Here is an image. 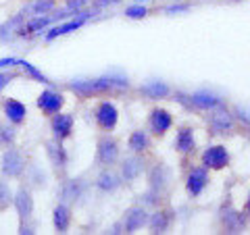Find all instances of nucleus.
<instances>
[{
	"mask_svg": "<svg viewBox=\"0 0 250 235\" xmlns=\"http://www.w3.org/2000/svg\"><path fill=\"white\" fill-rule=\"evenodd\" d=\"M129 81L123 75H104V77H96V79H73L69 83V90L75 92L82 98H90L96 94H106L113 90H123L127 88Z\"/></svg>",
	"mask_w": 250,
	"mask_h": 235,
	"instance_id": "1",
	"label": "nucleus"
},
{
	"mask_svg": "<svg viewBox=\"0 0 250 235\" xmlns=\"http://www.w3.org/2000/svg\"><path fill=\"white\" fill-rule=\"evenodd\" d=\"M0 169L6 177H21L23 171H25V158L19 150L15 148H9L4 154H2V160H0Z\"/></svg>",
	"mask_w": 250,
	"mask_h": 235,
	"instance_id": "2",
	"label": "nucleus"
},
{
	"mask_svg": "<svg viewBox=\"0 0 250 235\" xmlns=\"http://www.w3.org/2000/svg\"><path fill=\"white\" fill-rule=\"evenodd\" d=\"M188 98H190V108H198V111H213L217 106H223V100L210 90H198Z\"/></svg>",
	"mask_w": 250,
	"mask_h": 235,
	"instance_id": "3",
	"label": "nucleus"
},
{
	"mask_svg": "<svg viewBox=\"0 0 250 235\" xmlns=\"http://www.w3.org/2000/svg\"><path fill=\"white\" fill-rule=\"evenodd\" d=\"M202 164H205L207 169H223L229 164V152L225 146H210L205 150V154H202Z\"/></svg>",
	"mask_w": 250,
	"mask_h": 235,
	"instance_id": "4",
	"label": "nucleus"
},
{
	"mask_svg": "<svg viewBox=\"0 0 250 235\" xmlns=\"http://www.w3.org/2000/svg\"><path fill=\"white\" fill-rule=\"evenodd\" d=\"M117 119H119V113H117V108H115L113 102L104 100V102L98 104V108H96V123H98L100 129L113 131L115 125H117Z\"/></svg>",
	"mask_w": 250,
	"mask_h": 235,
	"instance_id": "5",
	"label": "nucleus"
},
{
	"mask_svg": "<svg viewBox=\"0 0 250 235\" xmlns=\"http://www.w3.org/2000/svg\"><path fill=\"white\" fill-rule=\"evenodd\" d=\"M208 127L213 133H225L233 129V117L223 106H217L208 115Z\"/></svg>",
	"mask_w": 250,
	"mask_h": 235,
	"instance_id": "6",
	"label": "nucleus"
},
{
	"mask_svg": "<svg viewBox=\"0 0 250 235\" xmlns=\"http://www.w3.org/2000/svg\"><path fill=\"white\" fill-rule=\"evenodd\" d=\"M62 104H65V98H62V94L54 92V90H44L40 96H38V108H40L42 113H46V115H57V113H61Z\"/></svg>",
	"mask_w": 250,
	"mask_h": 235,
	"instance_id": "7",
	"label": "nucleus"
},
{
	"mask_svg": "<svg viewBox=\"0 0 250 235\" xmlns=\"http://www.w3.org/2000/svg\"><path fill=\"white\" fill-rule=\"evenodd\" d=\"M13 204L15 208H17V215L23 221H27V218L31 216V213H34V198H31V192L29 187H19V192L13 196Z\"/></svg>",
	"mask_w": 250,
	"mask_h": 235,
	"instance_id": "8",
	"label": "nucleus"
},
{
	"mask_svg": "<svg viewBox=\"0 0 250 235\" xmlns=\"http://www.w3.org/2000/svg\"><path fill=\"white\" fill-rule=\"evenodd\" d=\"M169 181H171V171L165 164H154L150 173H148V183H150L154 194H161L169 185Z\"/></svg>",
	"mask_w": 250,
	"mask_h": 235,
	"instance_id": "9",
	"label": "nucleus"
},
{
	"mask_svg": "<svg viewBox=\"0 0 250 235\" xmlns=\"http://www.w3.org/2000/svg\"><path fill=\"white\" fill-rule=\"evenodd\" d=\"M90 15L92 13H85V11H80V13H75V19L73 21H69V23H65V25H57V27H52L48 34H46V40H54V38H59V36H65V34H69V31H75V29H80L85 21L90 19Z\"/></svg>",
	"mask_w": 250,
	"mask_h": 235,
	"instance_id": "10",
	"label": "nucleus"
},
{
	"mask_svg": "<svg viewBox=\"0 0 250 235\" xmlns=\"http://www.w3.org/2000/svg\"><path fill=\"white\" fill-rule=\"evenodd\" d=\"M119 156V144L115 142L113 137H103L98 142V152H96V158L100 164H113Z\"/></svg>",
	"mask_w": 250,
	"mask_h": 235,
	"instance_id": "11",
	"label": "nucleus"
},
{
	"mask_svg": "<svg viewBox=\"0 0 250 235\" xmlns=\"http://www.w3.org/2000/svg\"><path fill=\"white\" fill-rule=\"evenodd\" d=\"M73 131V115H67V113H57L52 119V133L54 137L62 142V139H67L71 136Z\"/></svg>",
	"mask_w": 250,
	"mask_h": 235,
	"instance_id": "12",
	"label": "nucleus"
},
{
	"mask_svg": "<svg viewBox=\"0 0 250 235\" xmlns=\"http://www.w3.org/2000/svg\"><path fill=\"white\" fill-rule=\"evenodd\" d=\"M148 223V213L142 208V206H134L125 213V218H123V227L127 233H134L138 231L140 227H144Z\"/></svg>",
	"mask_w": 250,
	"mask_h": 235,
	"instance_id": "13",
	"label": "nucleus"
},
{
	"mask_svg": "<svg viewBox=\"0 0 250 235\" xmlns=\"http://www.w3.org/2000/svg\"><path fill=\"white\" fill-rule=\"evenodd\" d=\"M171 125H173V117H171L167 111L154 108L150 113V129L156 133V136H165Z\"/></svg>",
	"mask_w": 250,
	"mask_h": 235,
	"instance_id": "14",
	"label": "nucleus"
},
{
	"mask_svg": "<svg viewBox=\"0 0 250 235\" xmlns=\"http://www.w3.org/2000/svg\"><path fill=\"white\" fill-rule=\"evenodd\" d=\"M4 117L9 119L13 125H21L23 121H25V115H27V108L25 104H21L19 100H15V98H6L4 100Z\"/></svg>",
	"mask_w": 250,
	"mask_h": 235,
	"instance_id": "15",
	"label": "nucleus"
},
{
	"mask_svg": "<svg viewBox=\"0 0 250 235\" xmlns=\"http://www.w3.org/2000/svg\"><path fill=\"white\" fill-rule=\"evenodd\" d=\"M208 183V175H207V171L205 169H192V173L188 175V181H186V187H188V194L190 196H200L202 190L207 187Z\"/></svg>",
	"mask_w": 250,
	"mask_h": 235,
	"instance_id": "16",
	"label": "nucleus"
},
{
	"mask_svg": "<svg viewBox=\"0 0 250 235\" xmlns=\"http://www.w3.org/2000/svg\"><path fill=\"white\" fill-rule=\"evenodd\" d=\"M46 152H48V158L54 164V169L62 171V169L67 167V152H65V148L61 146L59 139H54V142L46 144Z\"/></svg>",
	"mask_w": 250,
	"mask_h": 235,
	"instance_id": "17",
	"label": "nucleus"
},
{
	"mask_svg": "<svg viewBox=\"0 0 250 235\" xmlns=\"http://www.w3.org/2000/svg\"><path fill=\"white\" fill-rule=\"evenodd\" d=\"M25 19H27V11L23 9L21 13H17V15H15V17H11L9 21H4L2 25H0V40H6V38H11L15 31H19L21 25L25 23Z\"/></svg>",
	"mask_w": 250,
	"mask_h": 235,
	"instance_id": "18",
	"label": "nucleus"
},
{
	"mask_svg": "<svg viewBox=\"0 0 250 235\" xmlns=\"http://www.w3.org/2000/svg\"><path fill=\"white\" fill-rule=\"evenodd\" d=\"M194 146H196V142H194V131L190 127H182L177 131V137H175L177 152L190 154V152H194Z\"/></svg>",
	"mask_w": 250,
	"mask_h": 235,
	"instance_id": "19",
	"label": "nucleus"
},
{
	"mask_svg": "<svg viewBox=\"0 0 250 235\" xmlns=\"http://www.w3.org/2000/svg\"><path fill=\"white\" fill-rule=\"evenodd\" d=\"M140 92H142L144 96H148V98L156 100V98H165L171 90H169V85H167L165 81L152 79V81H146L144 85H140Z\"/></svg>",
	"mask_w": 250,
	"mask_h": 235,
	"instance_id": "20",
	"label": "nucleus"
},
{
	"mask_svg": "<svg viewBox=\"0 0 250 235\" xmlns=\"http://www.w3.org/2000/svg\"><path fill=\"white\" fill-rule=\"evenodd\" d=\"M52 223H54V229L59 233H67L69 225H71V210H69L65 204H59L52 213Z\"/></svg>",
	"mask_w": 250,
	"mask_h": 235,
	"instance_id": "21",
	"label": "nucleus"
},
{
	"mask_svg": "<svg viewBox=\"0 0 250 235\" xmlns=\"http://www.w3.org/2000/svg\"><path fill=\"white\" fill-rule=\"evenodd\" d=\"M144 169V162L142 158H136V156H131V158H125L123 167H121V173H123V179L125 181H134V179L140 177Z\"/></svg>",
	"mask_w": 250,
	"mask_h": 235,
	"instance_id": "22",
	"label": "nucleus"
},
{
	"mask_svg": "<svg viewBox=\"0 0 250 235\" xmlns=\"http://www.w3.org/2000/svg\"><path fill=\"white\" fill-rule=\"evenodd\" d=\"M54 19L48 17V15H36L34 19H31L27 25H21V29L17 31L19 36H31V34H36V31H42L46 25H50Z\"/></svg>",
	"mask_w": 250,
	"mask_h": 235,
	"instance_id": "23",
	"label": "nucleus"
},
{
	"mask_svg": "<svg viewBox=\"0 0 250 235\" xmlns=\"http://www.w3.org/2000/svg\"><path fill=\"white\" fill-rule=\"evenodd\" d=\"M171 221H173V215L169 210H156V213L150 216V229L152 233H165L169 229Z\"/></svg>",
	"mask_w": 250,
	"mask_h": 235,
	"instance_id": "24",
	"label": "nucleus"
},
{
	"mask_svg": "<svg viewBox=\"0 0 250 235\" xmlns=\"http://www.w3.org/2000/svg\"><path fill=\"white\" fill-rule=\"evenodd\" d=\"M82 192H83L82 179H69V181L62 185L61 196H62V200H67V202H75L82 196Z\"/></svg>",
	"mask_w": 250,
	"mask_h": 235,
	"instance_id": "25",
	"label": "nucleus"
},
{
	"mask_svg": "<svg viewBox=\"0 0 250 235\" xmlns=\"http://www.w3.org/2000/svg\"><path fill=\"white\" fill-rule=\"evenodd\" d=\"M223 223H225V229L229 233H240L244 229V216L236 210H228V215L223 216Z\"/></svg>",
	"mask_w": 250,
	"mask_h": 235,
	"instance_id": "26",
	"label": "nucleus"
},
{
	"mask_svg": "<svg viewBox=\"0 0 250 235\" xmlns=\"http://www.w3.org/2000/svg\"><path fill=\"white\" fill-rule=\"evenodd\" d=\"M96 187L100 192H113L119 187V179H117L115 173H111V171H104V173H100L98 179H96Z\"/></svg>",
	"mask_w": 250,
	"mask_h": 235,
	"instance_id": "27",
	"label": "nucleus"
},
{
	"mask_svg": "<svg viewBox=\"0 0 250 235\" xmlns=\"http://www.w3.org/2000/svg\"><path fill=\"white\" fill-rule=\"evenodd\" d=\"M148 136L144 131H134L129 136V150L131 152H144L146 148H148Z\"/></svg>",
	"mask_w": 250,
	"mask_h": 235,
	"instance_id": "28",
	"label": "nucleus"
},
{
	"mask_svg": "<svg viewBox=\"0 0 250 235\" xmlns=\"http://www.w3.org/2000/svg\"><path fill=\"white\" fill-rule=\"evenodd\" d=\"M54 6H57V2H54V0H36V2L29 4L25 11L31 13V15H46V13H50Z\"/></svg>",
	"mask_w": 250,
	"mask_h": 235,
	"instance_id": "29",
	"label": "nucleus"
},
{
	"mask_svg": "<svg viewBox=\"0 0 250 235\" xmlns=\"http://www.w3.org/2000/svg\"><path fill=\"white\" fill-rule=\"evenodd\" d=\"M11 204H13V192H11V187L0 179V213H4Z\"/></svg>",
	"mask_w": 250,
	"mask_h": 235,
	"instance_id": "30",
	"label": "nucleus"
},
{
	"mask_svg": "<svg viewBox=\"0 0 250 235\" xmlns=\"http://www.w3.org/2000/svg\"><path fill=\"white\" fill-rule=\"evenodd\" d=\"M15 137H17V131L9 127V125L0 123V146H13Z\"/></svg>",
	"mask_w": 250,
	"mask_h": 235,
	"instance_id": "31",
	"label": "nucleus"
},
{
	"mask_svg": "<svg viewBox=\"0 0 250 235\" xmlns=\"http://www.w3.org/2000/svg\"><path fill=\"white\" fill-rule=\"evenodd\" d=\"M19 65H21L23 69H25V71H27L31 77H34L36 81H40V83H50V81H48V77H46L42 71H38V69H36L34 65H31V62H27V60H19Z\"/></svg>",
	"mask_w": 250,
	"mask_h": 235,
	"instance_id": "32",
	"label": "nucleus"
},
{
	"mask_svg": "<svg viewBox=\"0 0 250 235\" xmlns=\"http://www.w3.org/2000/svg\"><path fill=\"white\" fill-rule=\"evenodd\" d=\"M31 173H34V177H31V183H34L36 187H44L46 185V173L40 167H38V164L31 167Z\"/></svg>",
	"mask_w": 250,
	"mask_h": 235,
	"instance_id": "33",
	"label": "nucleus"
},
{
	"mask_svg": "<svg viewBox=\"0 0 250 235\" xmlns=\"http://www.w3.org/2000/svg\"><path fill=\"white\" fill-rule=\"evenodd\" d=\"M233 113H236L238 121L250 131V108H246V106H236V111H233Z\"/></svg>",
	"mask_w": 250,
	"mask_h": 235,
	"instance_id": "34",
	"label": "nucleus"
},
{
	"mask_svg": "<svg viewBox=\"0 0 250 235\" xmlns=\"http://www.w3.org/2000/svg\"><path fill=\"white\" fill-rule=\"evenodd\" d=\"M146 13H148V11L144 9V6H129V9L125 11V15H127L129 19H144Z\"/></svg>",
	"mask_w": 250,
	"mask_h": 235,
	"instance_id": "35",
	"label": "nucleus"
},
{
	"mask_svg": "<svg viewBox=\"0 0 250 235\" xmlns=\"http://www.w3.org/2000/svg\"><path fill=\"white\" fill-rule=\"evenodd\" d=\"M88 2H90V0H67V9L71 13H80Z\"/></svg>",
	"mask_w": 250,
	"mask_h": 235,
	"instance_id": "36",
	"label": "nucleus"
},
{
	"mask_svg": "<svg viewBox=\"0 0 250 235\" xmlns=\"http://www.w3.org/2000/svg\"><path fill=\"white\" fill-rule=\"evenodd\" d=\"M15 77H17L15 73H0V92H2L6 85H9V83L15 79Z\"/></svg>",
	"mask_w": 250,
	"mask_h": 235,
	"instance_id": "37",
	"label": "nucleus"
},
{
	"mask_svg": "<svg viewBox=\"0 0 250 235\" xmlns=\"http://www.w3.org/2000/svg\"><path fill=\"white\" fill-rule=\"evenodd\" d=\"M13 65H19V59H15V57L0 59V69H4V67H13Z\"/></svg>",
	"mask_w": 250,
	"mask_h": 235,
	"instance_id": "38",
	"label": "nucleus"
},
{
	"mask_svg": "<svg viewBox=\"0 0 250 235\" xmlns=\"http://www.w3.org/2000/svg\"><path fill=\"white\" fill-rule=\"evenodd\" d=\"M182 11H188L186 4H173V6H169L167 9V13H182Z\"/></svg>",
	"mask_w": 250,
	"mask_h": 235,
	"instance_id": "39",
	"label": "nucleus"
},
{
	"mask_svg": "<svg viewBox=\"0 0 250 235\" xmlns=\"http://www.w3.org/2000/svg\"><path fill=\"white\" fill-rule=\"evenodd\" d=\"M121 2V0H100V4H117Z\"/></svg>",
	"mask_w": 250,
	"mask_h": 235,
	"instance_id": "40",
	"label": "nucleus"
},
{
	"mask_svg": "<svg viewBox=\"0 0 250 235\" xmlns=\"http://www.w3.org/2000/svg\"><path fill=\"white\" fill-rule=\"evenodd\" d=\"M246 208H248V213H250V196H248V202H246Z\"/></svg>",
	"mask_w": 250,
	"mask_h": 235,
	"instance_id": "41",
	"label": "nucleus"
},
{
	"mask_svg": "<svg viewBox=\"0 0 250 235\" xmlns=\"http://www.w3.org/2000/svg\"><path fill=\"white\" fill-rule=\"evenodd\" d=\"M136 2H142V0H136Z\"/></svg>",
	"mask_w": 250,
	"mask_h": 235,
	"instance_id": "42",
	"label": "nucleus"
}]
</instances>
